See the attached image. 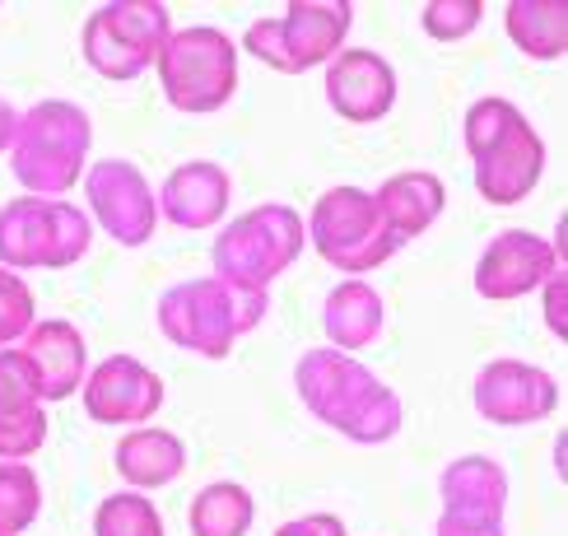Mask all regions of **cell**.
I'll list each match as a JSON object with an SVG mask.
<instances>
[{
  "mask_svg": "<svg viewBox=\"0 0 568 536\" xmlns=\"http://www.w3.org/2000/svg\"><path fill=\"white\" fill-rule=\"evenodd\" d=\"M294 387L298 402L349 443H387L406 419L400 396L383 378H373L354 355H341L331 345L303 350L294 364Z\"/></svg>",
  "mask_w": 568,
  "mask_h": 536,
  "instance_id": "1",
  "label": "cell"
},
{
  "mask_svg": "<svg viewBox=\"0 0 568 536\" xmlns=\"http://www.w3.org/2000/svg\"><path fill=\"white\" fill-rule=\"evenodd\" d=\"M462 140L476 169V192L489 205H517L536 192V182L546 178V140L523 117V108L485 93L466 108Z\"/></svg>",
  "mask_w": 568,
  "mask_h": 536,
  "instance_id": "2",
  "label": "cell"
},
{
  "mask_svg": "<svg viewBox=\"0 0 568 536\" xmlns=\"http://www.w3.org/2000/svg\"><path fill=\"white\" fill-rule=\"evenodd\" d=\"M266 313H271V294L224 285L215 275L163 290L159 309H154L159 332L178 350H192L201 360H229L233 345L247 332H256Z\"/></svg>",
  "mask_w": 568,
  "mask_h": 536,
  "instance_id": "3",
  "label": "cell"
},
{
  "mask_svg": "<svg viewBox=\"0 0 568 536\" xmlns=\"http://www.w3.org/2000/svg\"><path fill=\"white\" fill-rule=\"evenodd\" d=\"M89 150H93L89 112L70 99H42L29 112H19L10 169L23 186V196L61 201L84 178Z\"/></svg>",
  "mask_w": 568,
  "mask_h": 536,
  "instance_id": "4",
  "label": "cell"
},
{
  "mask_svg": "<svg viewBox=\"0 0 568 536\" xmlns=\"http://www.w3.org/2000/svg\"><path fill=\"white\" fill-rule=\"evenodd\" d=\"M303 247V215L284 201H266L220 229L210 262H215V280H224V285L271 294V285L298 262Z\"/></svg>",
  "mask_w": 568,
  "mask_h": 536,
  "instance_id": "5",
  "label": "cell"
},
{
  "mask_svg": "<svg viewBox=\"0 0 568 536\" xmlns=\"http://www.w3.org/2000/svg\"><path fill=\"white\" fill-rule=\"evenodd\" d=\"M154 70L178 112L210 117L239 93V42L215 23H186L169 33Z\"/></svg>",
  "mask_w": 568,
  "mask_h": 536,
  "instance_id": "6",
  "label": "cell"
},
{
  "mask_svg": "<svg viewBox=\"0 0 568 536\" xmlns=\"http://www.w3.org/2000/svg\"><path fill=\"white\" fill-rule=\"evenodd\" d=\"M93 247V220L65 196H14L0 205V266L6 271H65Z\"/></svg>",
  "mask_w": 568,
  "mask_h": 536,
  "instance_id": "7",
  "label": "cell"
},
{
  "mask_svg": "<svg viewBox=\"0 0 568 536\" xmlns=\"http://www.w3.org/2000/svg\"><path fill=\"white\" fill-rule=\"evenodd\" d=\"M303 233H307V243L317 247L322 262L345 271L349 280H364L368 271H377L400 252V239L387 229V220L377 215L373 192L349 186V182L317 196V205L307 210V220H303Z\"/></svg>",
  "mask_w": 568,
  "mask_h": 536,
  "instance_id": "8",
  "label": "cell"
},
{
  "mask_svg": "<svg viewBox=\"0 0 568 536\" xmlns=\"http://www.w3.org/2000/svg\"><path fill=\"white\" fill-rule=\"evenodd\" d=\"M173 33V14L159 0H108L84 19L80 52L103 80H140L154 70L163 42Z\"/></svg>",
  "mask_w": 568,
  "mask_h": 536,
  "instance_id": "9",
  "label": "cell"
},
{
  "mask_svg": "<svg viewBox=\"0 0 568 536\" xmlns=\"http://www.w3.org/2000/svg\"><path fill=\"white\" fill-rule=\"evenodd\" d=\"M84 201L89 220L122 247H145L159 229V201L150 192V178L131 159H99L84 169Z\"/></svg>",
  "mask_w": 568,
  "mask_h": 536,
  "instance_id": "10",
  "label": "cell"
},
{
  "mask_svg": "<svg viewBox=\"0 0 568 536\" xmlns=\"http://www.w3.org/2000/svg\"><path fill=\"white\" fill-rule=\"evenodd\" d=\"M80 396H84V411H89L93 425L140 429L163 411L169 387H163L159 373L150 364H140L135 355H108L103 364H89Z\"/></svg>",
  "mask_w": 568,
  "mask_h": 536,
  "instance_id": "11",
  "label": "cell"
},
{
  "mask_svg": "<svg viewBox=\"0 0 568 536\" xmlns=\"http://www.w3.org/2000/svg\"><path fill=\"white\" fill-rule=\"evenodd\" d=\"M470 402H476V415L489 419V425H540L546 415H555L559 406V383L555 373H546L540 364L527 360H494L476 373L470 383Z\"/></svg>",
  "mask_w": 568,
  "mask_h": 536,
  "instance_id": "12",
  "label": "cell"
},
{
  "mask_svg": "<svg viewBox=\"0 0 568 536\" xmlns=\"http://www.w3.org/2000/svg\"><path fill=\"white\" fill-rule=\"evenodd\" d=\"M564 262L555 256V247L531 229H504L485 243L480 262H476V294L489 303H508L536 294L546 280L559 271Z\"/></svg>",
  "mask_w": 568,
  "mask_h": 536,
  "instance_id": "13",
  "label": "cell"
},
{
  "mask_svg": "<svg viewBox=\"0 0 568 536\" xmlns=\"http://www.w3.org/2000/svg\"><path fill=\"white\" fill-rule=\"evenodd\" d=\"M326 103L336 117L354 127H373L396 108V70L383 52L373 47H345L341 57H331L326 65Z\"/></svg>",
  "mask_w": 568,
  "mask_h": 536,
  "instance_id": "14",
  "label": "cell"
},
{
  "mask_svg": "<svg viewBox=\"0 0 568 536\" xmlns=\"http://www.w3.org/2000/svg\"><path fill=\"white\" fill-rule=\"evenodd\" d=\"M275 29L290 75H303V70H317L345 52V38L354 29V6L349 0H290L275 14Z\"/></svg>",
  "mask_w": 568,
  "mask_h": 536,
  "instance_id": "15",
  "label": "cell"
},
{
  "mask_svg": "<svg viewBox=\"0 0 568 536\" xmlns=\"http://www.w3.org/2000/svg\"><path fill=\"white\" fill-rule=\"evenodd\" d=\"M23 364L33 373V387L47 402H65V396H75L84 387V373H89V341L75 322L65 317H42L29 326V336L19 345Z\"/></svg>",
  "mask_w": 568,
  "mask_h": 536,
  "instance_id": "16",
  "label": "cell"
},
{
  "mask_svg": "<svg viewBox=\"0 0 568 536\" xmlns=\"http://www.w3.org/2000/svg\"><path fill=\"white\" fill-rule=\"evenodd\" d=\"M159 220L178 229H215L229 215L233 178L215 159H186L159 186Z\"/></svg>",
  "mask_w": 568,
  "mask_h": 536,
  "instance_id": "17",
  "label": "cell"
},
{
  "mask_svg": "<svg viewBox=\"0 0 568 536\" xmlns=\"http://www.w3.org/2000/svg\"><path fill=\"white\" fill-rule=\"evenodd\" d=\"M47 443V406L19 350H0V462H29Z\"/></svg>",
  "mask_w": 568,
  "mask_h": 536,
  "instance_id": "18",
  "label": "cell"
},
{
  "mask_svg": "<svg viewBox=\"0 0 568 536\" xmlns=\"http://www.w3.org/2000/svg\"><path fill=\"white\" fill-rule=\"evenodd\" d=\"M112 462H116V476H122L135 495H150V489L173 485L186 472V443L173 429L140 425L116 438Z\"/></svg>",
  "mask_w": 568,
  "mask_h": 536,
  "instance_id": "19",
  "label": "cell"
},
{
  "mask_svg": "<svg viewBox=\"0 0 568 536\" xmlns=\"http://www.w3.org/2000/svg\"><path fill=\"white\" fill-rule=\"evenodd\" d=\"M373 205L377 215L387 220V229L396 233L400 243L419 239V233H429L443 215L447 205V186L438 173L429 169H410V173H392L383 186L373 192Z\"/></svg>",
  "mask_w": 568,
  "mask_h": 536,
  "instance_id": "20",
  "label": "cell"
},
{
  "mask_svg": "<svg viewBox=\"0 0 568 536\" xmlns=\"http://www.w3.org/2000/svg\"><path fill=\"white\" fill-rule=\"evenodd\" d=\"M383 322H387V303L368 280H341L322 303L326 341H331V350H341V355H354V350L373 345L383 336Z\"/></svg>",
  "mask_w": 568,
  "mask_h": 536,
  "instance_id": "21",
  "label": "cell"
},
{
  "mask_svg": "<svg viewBox=\"0 0 568 536\" xmlns=\"http://www.w3.org/2000/svg\"><path fill=\"white\" fill-rule=\"evenodd\" d=\"M504 29L523 57L564 61L568 57V0H508Z\"/></svg>",
  "mask_w": 568,
  "mask_h": 536,
  "instance_id": "22",
  "label": "cell"
},
{
  "mask_svg": "<svg viewBox=\"0 0 568 536\" xmlns=\"http://www.w3.org/2000/svg\"><path fill=\"white\" fill-rule=\"evenodd\" d=\"M438 499H443V508L504 513L508 508V472L494 457H485V453H466V457L443 466Z\"/></svg>",
  "mask_w": 568,
  "mask_h": 536,
  "instance_id": "23",
  "label": "cell"
},
{
  "mask_svg": "<svg viewBox=\"0 0 568 536\" xmlns=\"http://www.w3.org/2000/svg\"><path fill=\"white\" fill-rule=\"evenodd\" d=\"M252 518H256L252 489L239 481H215L192 499L186 527H192V536H247Z\"/></svg>",
  "mask_w": 568,
  "mask_h": 536,
  "instance_id": "24",
  "label": "cell"
},
{
  "mask_svg": "<svg viewBox=\"0 0 568 536\" xmlns=\"http://www.w3.org/2000/svg\"><path fill=\"white\" fill-rule=\"evenodd\" d=\"M42 513V485L29 462H0V536H23Z\"/></svg>",
  "mask_w": 568,
  "mask_h": 536,
  "instance_id": "25",
  "label": "cell"
},
{
  "mask_svg": "<svg viewBox=\"0 0 568 536\" xmlns=\"http://www.w3.org/2000/svg\"><path fill=\"white\" fill-rule=\"evenodd\" d=\"M93 536H163V513L150 495L122 489L93 508Z\"/></svg>",
  "mask_w": 568,
  "mask_h": 536,
  "instance_id": "26",
  "label": "cell"
},
{
  "mask_svg": "<svg viewBox=\"0 0 568 536\" xmlns=\"http://www.w3.org/2000/svg\"><path fill=\"white\" fill-rule=\"evenodd\" d=\"M480 19H485L480 0H429L419 10V29L434 42H462L480 29Z\"/></svg>",
  "mask_w": 568,
  "mask_h": 536,
  "instance_id": "27",
  "label": "cell"
},
{
  "mask_svg": "<svg viewBox=\"0 0 568 536\" xmlns=\"http://www.w3.org/2000/svg\"><path fill=\"white\" fill-rule=\"evenodd\" d=\"M33 322H38L33 290L23 285V275L0 266V350H14L23 336H29Z\"/></svg>",
  "mask_w": 568,
  "mask_h": 536,
  "instance_id": "28",
  "label": "cell"
},
{
  "mask_svg": "<svg viewBox=\"0 0 568 536\" xmlns=\"http://www.w3.org/2000/svg\"><path fill=\"white\" fill-rule=\"evenodd\" d=\"M434 536H508L504 513H466V508H443Z\"/></svg>",
  "mask_w": 568,
  "mask_h": 536,
  "instance_id": "29",
  "label": "cell"
},
{
  "mask_svg": "<svg viewBox=\"0 0 568 536\" xmlns=\"http://www.w3.org/2000/svg\"><path fill=\"white\" fill-rule=\"evenodd\" d=\"M243 47H247V52L262 61V65L280 70V75H290V65H284V52H280V29H275V19H256L252 29L243 33Z\"/></svg>",
  "mask_w": 568,
  "mask_h": 536,
  "instance_id": "30",
  "label": "cell"
},
{
  "mask_svg": "<svg viewBox=\"0 0 568 536\" xmlns=\"http://www.w3.org/2000/svg\"><path fill=\"white\" fill-rule=\"evenodd\" d=\"M540 294H546V326L555 341H568V271L559 266L546 285H540Z\"/></svg>",
  "mask_w": 568,
  "mask_h": 536,
  "instance_id": "31",
  "label": "cell"
},
{
  "mask_svg": "<svg viewBox=\"0 0 568 536\" xmlns=\"http://www.w3.org/2000/svg\"><path fill=\"white\" fill-rule=\"evenodd\" d=\"M275 536H345V523L336 518V513H307V518L284 523Z\"/></svg>",
  "mask_w": 568,
  "mask_h": 536,
  "instance_id": "32",
  "label": "cell"
},
{
  "mask_svg": "<svg viewBox=\"0 0 568 536\" xmlns=\"http://www.w3.org/2000/svg\"><path fill=\"white\" fill-rule=\"evenodd\" d=\"M14 127H19V112L10 99H0V154H10L14 145Z\"/></svg>",
  "mask_w": 568,
  "mask_h": 536,
  "instance_id": "33",
  "label": "cell"
}]
</instances>
